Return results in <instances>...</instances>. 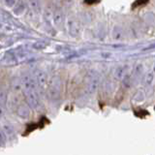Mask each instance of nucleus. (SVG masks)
Instances as JSON below:
<instances>
[{
  "mask_svg": "<svg viewBox=\"0 0 155 155\" xmlns=\"http://www.w3.org/2000/svg\"><path fill=\"white\" fill-rule=\"evenodd\" d=\"M86 4H96V3H98V2H97V1H87V2H85Z\"/></svg>",
  "mask_w": 155,
  "mask_h": 155,
  "instance_id": "nucleus-1",
  "label": "nucleus"
}]
</instances>
